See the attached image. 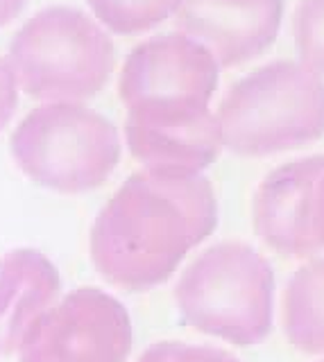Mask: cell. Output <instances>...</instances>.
<instances>
[{
	"label": "cell",
	"instance_id": "cell-1",
	"mask_svg": "<svg viewBox=\"0 0 324 362\" xmlns=\"http://www.w3.org/2000/svg\"><path fill=\"white\" fill-rule=\"evenodd\" d=\"M216 224L218 202L207 177L145 168L96 218L91 260L111 286L145 292L168 281Z\"/></svg>",
	"mask_w": 324,
	"mask_h": 362
},
{
	"label": "cell",
	"instance_id": "cell-2",
	"mask_svg": "<svg viewBox=\"0 0 324 362\" xmlns=\"http://www.w3.org/2000/svg\"><path fill=\"white\" fill-rule=\"evenodd\" d=\"M222 143L238 156L295 150L324 136V79L297 62H272L236 82L218 109Z\"/></svg>",
	"mask_w": 324,
	"mask_h": 362
},
{
	"label": "cell",
	"instance_id": "cell-3",
	"mask_svg": "<svg viewBox=\"0 0 324 362\" xmlns=\"http://www.w3.org/2000/svg\"><path fill=\"white\" fill-rule=\"evenodd\" d=\"M184 324L236 346L261 344L272 331L274 272L245 243L204 249L177 281Z\"/></svg>",
	"mask_w": 324,
	"mask_h": 362
},
{
	"label": "cell",
	"instance_id": "cell-4",
	"mask_svg": "<svg viewBox=\"0 0 324 362\" xmlns=\"http://www.w3.org/2000/svg\"><path fill=\"white\" fill-rule=\"evenodd\" d=\"M109 34L82 9L54 5L32 16L9 45L18 84L30 98L75 102L93 98L114 71Z\"/></svg>",
	"mask_w": 324,
	"mask_h": 362
},
{
	"label": "cell",
	"instance_id": "cell-5",
	"mask_svg": "<svg viewBox=\"0 0 324 362\" xmlns=\"http://www.w3.org/2000/svg\"><path fill=\"white\" fill-rule=\"evenodd\" d=\"M9 145L32 181L64 195L96 190L120 161L118 129L75 102H50L30 111Z\"/></svg>",
	"mask_w": 324,
	"mask_h": 362
},
{
	"label": "cell",
	"instance_id": "cell-6",
	"mask_svg": "<svg viewBox=\"0 0 324 362\" xmlns=\"http://www.w3.org/2000/svg\"><path fill=\"white\" fill-rule=\"evenodd\" d=\"M218 73L220 64L202 43L186 34H161L127 54L118 95L132 120L193 118L209 111Z\"/></svg>",
	"mask_w": 324,
	"mask_h": 362
},
{
	"label": "cell",
	"instance_id": "cell-7",
	"mask_svg": "<svg viewBox=\"0 0 324 362\" xmlns=\"http://www.w3.org/2000/svg\"><path fill=\"white\" fill-rule=\"evenodd\" d=\"M18 351L21 362H125L129 313L105 290L77 288L39 317Z\"/></svg>",
	"mask_w": 324,
	"mask_h": 362
},
{
	"label": "cell",
	"instance_id": "cell-8",
	"mask_svg": "<svg viewBox=\"0 0 324 362\" xmlns=\"http://www.w3.org/2000/svg\"><path fill=\"white\" fill-rule=\"evenodd\" d=\"M324 156H306L274 168L254 195V231L272 252L288 258H306L320 252L318 181Z\"/></svg>",
	"mask_w": 324,
	"mask_h": 362
},
{
	"label": "cell",
	"instance_id": "cell-9",
	"mask_svg": "<svg viewBox=\"0 0 324 362\" xmlns=\"http://www.w3.org/2000/svg\"><path fill=\"white\" fill-rule=\"evenodd\" d=\"M284 0H182L177 25L202 43L220 68L241 66L274 43Z\"/></svg>",
	"mask_w": 324,
	"mask_h": 362
},
{
	"label": "cell",
	"instance_id": "cell-10",
	"mask_svg": "<svg viewBox=\"0 0 324 362\" xmlns=\"http://www.w3.org/2000/svg\"><path fill=\"white\" fill-rule=\"evenodd\" d=\"M125 139L132 156L150 170L199 175L218 161L222 150L220 120L211 111L195 118L125 122Z\"/></svg>",
	"mask_w": 324,
	"mask_h": 362
},
{
	"label": "cell",
	"instance_id": "cell-11",
	"mask_svg": "<svg viewBox=\"0 0 324 362\" xmlns=\"http://www.w3.org/2000/svg\"><path fill=\"white\" fill-rule=\"evenodd\" d=\"M59 272L37 249H14L0 258V356L21 349L35 322L57 303Z\"/></svg>",
	"mask_w": 324,
	"mask_h": 362
},
{
	"label": "cell",
	"instance_id": "cell-12",
	"mask_svg": "<svg viewBox=\"0 0 324 362\" xmlns=\"http://www.w3.org/2000/svg\"><path fill=\"white\" fill-rule=\"evenodd\" d=\"M284 333L295 349L324 356V258L301 265L284 292Z\"/></svg>",
	"mask_w": 324,
	"mask_h": 362
},
{
	"label": "cell",
	"instance_id": "cell-13",
	"mask_svg": "<svg viewBox=\"0 0 324 362\" xmlns=\"http://www.w3.org/2000/svg\"><path fill=\"white\" fill-rule=\"evenodd\" d=\"M88 7L107 30L141 34L177 14L182 0H88Z\"/></svg>",
	"mask_w": 324,
	"mask_h": 362
},
{
	"label": "cell",
	"instance_id": "cell-14",
	"mask_svg": "<svg viewBox=\"0 0 324 362\" xmlns=\"http://www.w3.org/2000/svg\"><path fill=\"white\" fill-rule=\"evenodd\" d=\"M293 37L301 64L324 73V0H299L293 16Z\"/></svg>",
	"mask_w": 324,
	"mask_h": 362
},
{
	"label": "cell",
	"instance_id": "cell-15",
	"mask_svg": "<svg viewBox=\"0 0 324 362\" xmlns=\"http://www.w3.org/2000/svg\"><path fill=\"white\" fill-rule=\"evenodd\" d=\"M139 362H241L231 354L216 346L184 344V342H156L143 351Z\"/></svg>",
	"mask_w": 324,
	"mask_h": 362
},
{
	"label": "cell",
	"instance_id": "cell-16",
	"mask_svg": "<svg viewBox=\"0 0 324 362\" xmlns=\"http://www.w3.org/2000/svg\"><path fill=\"white\" fill-rule=\"evenodd\" d=\"M16 73L9 62L0 59V132H3L9 120L14 118L18 107V88H16Z\"/></svg>",
	"mask_w": 324,
	"mask_h": 362
},
{
	"label": "cell",
	"instance_id": "cell-17",
	"mask_svg": "<svg viewBox=\"0 0 324 362\" xmlns=\"http://www.w3.org/2000/svg\"><path fill=\"white\" fill-rule=\"evenodd\" d=\"M28 5V0H0V28L12 23L23 7Z\"/></svg>",
	"mask_w": 324,
	"mask_h": 362
},
{
	"label": "cell",
	"instance_id": "cell-18",
	"mask_svg": "<svg viewBox=\"0 0 324 362\" xmlns=\"http://www.w3.org/2000/svg\"><path fill=\"white\" fill-rule=\"evenodd\" d=\"M318 233L324 247V173L318 181Z\"/></svg>",
	"mask_w": 324,
	"mask_h": 362
},
{
	"label": "cell",
	"instance_id": "cell-19",
	"mask_svg": "<svg viewBox=\"0 0 324 362\" xmlns=\"http://www.w3.org/2000/svg\"><path fill=\"white\" fill-rule=\"evenodd\" d=\"M318 362H324V360H318Z\"/></svg>",
	"mask_w": 324,
	"mask_h": 362
}]
</instances>
